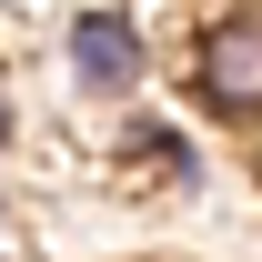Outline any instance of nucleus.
Masks as SVG:
<instances>
[{"label":"nucleus","instance_id":"obj_2","mask_svg":"<svg viewBox=\"0 0 262 262\" xmlns=\"http://www.w3.org/2000/svg\"><path fill=\"white\" fill-rule=\"evenodd\" d=\"M71 71L101 81V91L141 81V31H131L121 10H81V20H71Z\"/></svg>","mask_w":262,"mask_h":262},{"label":"nucleus","instance_id":"obj_1","mask_svg":"<svg viewBox=\"0 0 262 262\" xmlns=\"http://www.w3.org/2000/svg\"><path fill=\"white\" fill-rule=\"evenodd\" d=\"M202 91L232 121H262V20H222L202 40Z\"/></svg>","mask_w":262,"mask_h":262},{"label":"nucleus","instance_id":"obj_3","mask_svg":"<svg viewBox=\"0 0 262 262\" xmlns=\"http://www.w3.org/2000/svg\"><path fill=\"white\" fill-rule=\"evenodd\" d=\"M0 131H10V111H0Z\"/></svg>","mask_w":262,"mask_h":262}]
</instances>
